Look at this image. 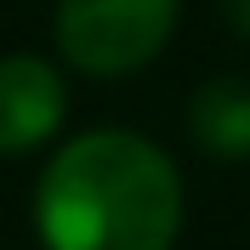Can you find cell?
<instances>
[{
    "mask_svg": "<svg viewBox=\"0 0 250 250\" xmlns=\"http://www.w3.org/2000/svg\"><path fill=\"white\" fill-rule=\"evenodd\" d=\"M46 250H171L182 182L171 154L137 131H85L57 148L34 188Z\"/></svg>",
    "mask_w": 250,
    "mask_h": 250,
    "instance_id": "obj_1",
    "label": "cell"
},
{
    "mask_svg": "<svg viewBox=\"0 0 250 250\" xmlns=\"http://www.w3.org/2000/svg\"><path fill=\"white\" fill-rule=\"evenodd\" d=\"M176 29V0H57V46L80 74H131Z\"/></svg>",
    "mask_w": 250,
    "mask_h": 250,
    "instance_id": "obj_2",
    "label": "cell"
},
{
    "mask_svg": "<svg viewBox=\"0 0 250 250\" xmlns=\"http://www.w3.org/2000/svg\"><path fill=\"white\" fill-rule=\"evenodd\" d=\"M68 91L46 57H0V154H29L57 137Z\"/></svg>",
    "mask_w": 250,
    "mask_h": 250,
    "instance_id": "obj_3",
    "label": "cell"
},
{
    "mask_svg": "<svg viewBox=\"0 0 250 250\" xmlns=\"http://www.w3.org/2000/svg\"><path fill=\"white\" fill-rule=\"evenodd\" d=\"M188 131L205 154L245 159L250 154V80H210L188 103Z\"/></svg>",
    "mask_w": 250,
    "mask_h": 250,
    "instance_id": "obj_4",
    "label": "cell"
},
{
    "mask_svg": "<svg viewBox=\"0 0 250 250\" xmlns=\"http://www.w3.org/2000/svg\"><path fill=\"white\" fill-rule=\"evenodd\" d=\"M222 12H228V23L239 34H250V0H222Z\"/></svg>",
    "mask_w": 250,
    "mask_h": 250,
    "instance_id": "obj_5",
    "label": "cell"
}]
</instances>
